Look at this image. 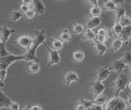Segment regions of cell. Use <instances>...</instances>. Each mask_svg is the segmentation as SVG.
Wrapping results in <instances>:
<instances>
[{
	"instance_id": "b9f144b4",
	"label": "cell",
	"mask_w": 131,
	"mask_h": 110,
	"mask_svg": "<svg viewBox=\"0 0 131 110\" xmlns=\"http://www.w3.org/2000/svg\"><path fill=\"white\" fill-rule=\"evenodd\" d=\"M75 109H77V110H86L85 108H84V105H82V104H80V103L76 105Z\"/></svg>"
},
{
	"instance_id": "5b68a950",
	"label": "cell",
	"mask_w": 131,
	"mask_h": 110,
	"mask_svg": "<svg viewBox=\"0 0 131 110\" xmlns=\"http://www.w3.org/2000/svg\"><path fill=\"white\" fill-rule=\"evenodd\" d=\"M47 47V49L48 52V67L52 65H57L61 63V57L58 54V51H56L52 48H50L49 47Z\"/></svg>"
},
{
	"instance_id": "2e32d148",
	"label": "cell",
	"mask_w": 131,
	"mask_h": 110,
	"mask_svg": "<svg viewBox=\"0 0 131 110\" xmlns=\"http://www.w3.org/2000/svg\"><path fill=\"white\" fill-rule=\"evenodd\" d=\"M39 62H35V61H30L28 62L27 66V72L30 74H36L39 71Z\"/></svg>"
},
{
	"instance_id": "ac0fdd59",
	"label": "cell",
	"mask_w": 131,
	"mask_h": 110,
	"mask_svg": "<svg viewBox=\"0 0 131 110\" xmlns=\"http://www.w3.org/2000/svg\"><path fill=\"white\" fill-rule=\"evenodd\" d=\"M106 37H107V31L104 29V28H100L97 31L95 41L104 43L105 40L106 39Z\"/></svg>"
},
{
	"instance_id": "30bf717a",
	"label": "cell",
	"mask_w": 131,
	"mask_h": 110,
	"mask_svg": "<svg viewBox=\"0 0 131 110\" xmlns=\"http://www.w3.org/2000/svg\"><path fill=\"white\" fill-rule=\"evenodd\" d=\"M31 8L35 11V14H43L45 12V6L41 0H33L31 3Z\"/></svg>"
},
{
	"instance_id": "8d00e7d4",
	"label": "cell",
	"mask_w": 131,
	"mask_h": 110,
	"mask_svg": "<svg viewBox=\"0 0 131 110\" xmlns=\"http://www.w3.org/2000/svg\"><path fill=\"white\" fill-rule=\"evenodd\" d=\"M30 5H27V4H22L20 5V11L22 12V13H26V11H28L29 9H30Z\"/></svg>"
},
{
	"instance_id": "cb8c5ba5",
	"label": "cell",
	"mask_w": 131,
	"mask_h": 110,
	"mask_svg": "<svg viewBox=\"0 0 131 110\" xmlns=\"http://www.w3.org/2000/svg\"><path fill=\"white\" fill-rule=\"evenodd\" d=\"M102 9L98 5H93L89 10V14L91 17H100Z\"/></svg>"
},
{
	"instance_id": "836d02e7",
	"label": "cell",
	"mask_w": 131,
	"mask_h": 110,
	"mask_svg": "<svg viewBox=\"0 0 131 110\" xmlns=\"http://www.w3.org/2000/svg\"><path fill=\"white\" fill-rule=\"evenodd\" d=\"M35 11L33 10L32 8H30L28 11H26V13H25V16H26V17L28 18V19H31L35 17Z\"/></svg>"
},
{
	"instance_id": "7dc6e473",
	"label": "cell",
	"mask_w": 131,
	"mask_h": 110,
	"mask_svg": "<svg viewBox=\"0 0 131 110\" xmlns=\"http://www.w3.org/2000/svg\"><path fill=\"white\" fill-rule=\"evenodd\" d=\"M2 44V42H1V40H0V44Z\"/></svg>"
},
{
	"instance_id": "8992f818",
	"label": "cell",
	"mask_w": 131,
	"mask_h": 110,
	"mask_svg": "<svg viewBox=\"0 0 131 110\" xmlns=\"http://www.w3.org/2000/svg\"><path fill=\"white\" fill-rule=\"evenodd\" d=\"M111 68L110 67H100L98 70L95 72V79L96 81H103L106 79L108 78V76H110L111 73Z\"/></svg>"
},
{
	"instance_id": "1f68e13d",
	"label": "cell",
	"mask_w": 131,
	"mask_h": 110,
	"mask_svg": "<svg viewBox=\"0 0 131 110\" xmlns=\"http://www.w3.org/2000/svg\"><path fill=\"white\" fill-rule=\"evenodd\" d=\"M21 17H22V14L19 11H12L11 13V16H10L11 20L14 22L19 21V20L21 18Z\"/></svg>"
},
{
	"instance_id": "603a6c76",
	"label": "cell",
	"mask_w": 131,
	"mask_h": 110,
	"mask_svg": "<svg viewBox=\"0 0 131 110\" xmlns=\"http://www.w3.org/2000/svg\"><path fill=\"white\" fill-rule=\"evenodd\" d=\"M103 7L106 11H115L117 8V6L112 1V0H104Z\"/></svg>"
},
{
	"instance_id": "7bdbcfd3",
	"label": "cell",
	"mask_w": 131,
	"mask_h": 110,
	"mask_svg": "<svg viewBox=\"0 0 131 110\" xmlns=\"http://www.w3.org/2000/svg\"><path fill=\"white\" fill-rule=\"evenodd\" d=\"M33 0H21L23 4H27V5H31Z\"/></svg>"
},
{
	"instance_id": "5bb4252c",
	"label": "cell",
	"mask_w": 131,
	"mask_h": 110,
	"mask_svg": "<svg viewBox=\"0 0 131 110\" xmlns=\"http://www.w3.org/2000/svg\"><path fill=\"white\" fill-rule=\"evenodd\" d=\"M117 37L120 38L123 42H128L131 38V25L123 27L121 33Z\"/></svg>"
},
{
	"instance_id": "c3c4849f",
	"label": "cell",
	"mask_w": 131,
	"mask_h": 110,
	"mask_svg": "<svg viewBox=\"0 0 131 110\" xmlns=\"http://www.w3.org/2000/svg\"><path fill=\"white\" fill-rule=\"evenodd\" d=\"M130 67H131V66H130Z\"/></svg>"
},
{
	"instance_id": "d590c367",
	"label": "cell",
	"mask_w": 131,
	"mask_h": 110,
	"mask_svg": "<svg viewBox=\"0 0 131 110\" xmlns=\"http://www.w3.org/2000/svg\"><path fill=\"white\" fill-rule=\"evenodd\" d=\"M7 70H4V69H0V79L4 81L6 76H7Z\"/></svg>"
},
{
	"instance_id": "f1b7e54d",
	"label": "cell",
	"mask_w": 131,
	"mask_h": 110,
	"mask_svg": "<svg viewBox=\"0 0 131 110\" xmlns=\"http://www.w3.org/2000/svg\"><path fill=\"white\" fill-rule=\"evenodd\" d=\"M125 15V9L123 8V7H119V8H116L115 10V19H116V22H118Z\"/></svg>"
},
{
	"instance_id": "52a82bcc",
	"label": "cell",
	"mask_w": 131,
	"mask_h": 110,
	"mask_svg": "<svg viewBox=\"0 0 131 110\" xmlns=\"http://www.w3.org/2000/svg\"><path fill=\"white\" fill-rule=\"evenodd\" d=\"M90 91H92L94 96H97L103 93L105 91V85L102 84V81H95L90 85Z\"/></svg>"
},
{
	"instance_id": "e0dca14e",
	"label": "cell",
	"mask_w": 131,
	"mask_h": 110,
	"mask_svg": "<svg viewBox=\"0 0 131 110\" xmlns=\"http://www.w3.org/2000/svg\"><path fill=\"white\" fill-rule=\"evenodd\" d=\"M94 48H95V49L97 53L98 56L100 57H102L105 53L106 52V50H107V48H106V46L104 44V43H102V42H98V41H95L94 40Z\"/></svg>"
},
{
	"instance_id": "ffe728a7",
	"label": "cell",
	"mask_w": 131,
	"mask_h": 110,
	"mask_svg": "<svg viewBox=\"0 0 131 110\" xmlns=\"http://www.w3.org/2000/svg\"><path fill=\"white\" fill-rule=\"evenodd\" d=\"M84 57H85L84 53L81 50H78V51L74 52L73 55H72L74 62H75V63H82L84 59Z\"/></svg>"
},
{
	"instance_id": "ba28073f",
	"label": "cell",
	"mask_w": 131,
	"mask_h": 110,
	"mask_svg": "<svg viewBox=\"0 0 131 110\" xmlns=\"http://www.w3.org/2000/svg\"><path fill=\"white\" fill-rule=\"evenodd\" d=\"M15 32L14 29H9V28L0 26V40L3 44H5L9 39L10 36Z\"/></svg>"
},
{
	"instance_id": "bcb514c9",
	"label": "cell",
	"mask_w": 131,
	"mask_h": 110,
	"mask_svg": "<svg viewBox=\"0 0 131 110\" xmlns=\"http://www.w3.org/2000/svg\"><path fill=\"white\" fill-rule=\"evenodd\" d=\"M128 88H129V89L130 91V92H131V81L129 83H128Z\"/></svg>"
},
{
	"instance_id": "f546056e",
	"label": "cell",
	"mask_w": 131,
	"mask_h": 110,
	"mask_svg": "<svg viewBox=\"0 0 131 110\" xmlns=\"http://www.w3.org/2000/svg\"><path fill=\"white\" fill-rule=\"evenodd\" d=\"M72 31H73V33L75 34V35H80L81 33H83L84 31V27L81 25V24L79 23H75L73 25L72 27Z\"/></svg>"
},
{
	"instance_id": "3957f363",
	"label": "cell",
	"mask_w": 131,
	"mask_h": 110,
	"mask_svg": "<svg viewBox=\"0 0 131 110\" xmlns=\"http://www.w3.org/2000/svg\"><path fill=\"white\" fill-rule=\"evenodd\" d=\"M104 108L106 110H125L127 108V104L123 99L119 96H115L107 100Z\"/></svg>"
},
{
	"instance_id": "277c9868",
	"label": "cell",
	"mask_w": 131,
	"mask_h": 110,
	"mask_svg": "<svg viewBox=\"0 0 131 110\" xmlns=\"http://www.w3.org/2000/svg\"><path fill=\"white\" fill-rule=\"evenodd\" d=\"M128 84V76H127L124 73L121 72L120 75L117 76L116 81H114V88L115 92H116V96H118L123 89L126 86V85Z\"/></svg>"
},
{
	"instance_id": "4fadbf2b",
	"label": "cell",
	"mask_w": 131,
	"mask_h": 110,
	"mask_svg": "<svg viewBox=\"0 0 131 110\" xmlns=\"http://www.w3.org/2000/svg\"><path fill=\"white\" fill-rule=\"evenodd\" d=\"M101 24V18L99 17H91L87 20L85 24L86 29H91L97 27Z\"/></svg>"
},
{
	"instance_id": "4dcf8cb0",
	"label": "cell",
	"mask_w": 131,
	"mask_h": 110,
	"mask_svg": "<svg viewBox=\"0 0 131 110\" xmlns=\"http://www.w3.org/2000/svg\"><path fill=\"white\" fill-rule=\"evenodd\" d=\"M118 22H120V24L123 27L131 25V18L129 17H128V16H125V15L124 16V17H122Z\"/></svg>"
},
{
	"instance_id": "7402d4cb",
	"label": "cell",
	"mask_w": 131,
	"mask_h": 110,
	"mask_svg": "<svg viewBox=\"0 0 131 110\" xmlns=\"http://www.w3.org/2000/svg\"><path fill=\"white\" fill-rule=\"evenodd\" d=\"M52 48L56 51L61 50L63 48V42L59 39H53L52 40Z\"/></svg>"
},
{
	"instance_id": "74e56055",
	"label": "cell",
	"mask_w": 131,
	"mask_h": 110,
	"mask_svg": "<svg viewBox=\"0 0 131 110\" xmlns=\"http://www.w3.org/2000/svg\"><path fill=\"white\" fill-rule=\"evenodd\" d=\"M9 109H12V110H18L19 109V105L16 104V103H14V102H12L11 104V105L9 106Z\"/></svg>"
},
{
	"instance_id": "6da1fadb",
	"label": "cell",
	"mask_w": 131,
	"mask_h": 110,
	"mask_svg": "<svg viewBox=\"0 0 131 110\" xmlns=\"http://www.w3.org/2000/svg\"><path fill=\"white\" fill-rule=\"evenodd\" d=\"M34 38H33V43L31 44L30 48L27 50L24 55V60L27 61V62H30V61H35V62H39V59L37 58L36 56V51L38 48L42 44L44 43L46 40V34H45L44 31H35L34 33Z\"/></svg>"
},
{
	"instance_id": "ee69618b",
	"label": "cell",
	"mask_w": 131,
	"mask_h": 110,
	"mask_svg": "<svg viewBox=\"0 0 131 110\" xmlns=\"http://www.w3.org/2000/svg\"><path fill=\"white\" fill-rule=\"evenodd\" d=\"M127 102H128V104L129 106L131 108V95L128 97V99H127Z\"/></svg>"
},
{
	"instance_id": "f35d334b",
	"label": "cell",
	"mask_w": 131,
	"mask_h": 110,
	"mask_svg": "<svg viewBox=\"0 0 131 110\" xmlns=\"http://www.w3.org/2000/svg\"><path fill=\"white\" fill-rule=\"evenodd\" d=\"M112 1L116 6H119V5H121V4H124V3L126 2V0H112Z\"/></svg>"
},
{
	"instance_id": "d6a6232c",
	"label": "cell",
	"mask_w": 131,
	"mask_h": 110,
	"mask_svg": "<svg viewBox=\"0 0 131 110\" xmlns=\"http://www.w3.org/2000/svg\"><path fill=\"white\" fill-rule=\"evenodd\" d=\"M79 103L81 104L82 105H84L86 110H89L90 108H91V106L93 104V101H89V100H86L84 99H80Z\"/></svg>"
},
{
	"instance_id": "d6986e66",
	"label": "cell",
	"mask_w": 131,
	"mask_h": 110,
	"mask_svg": "<svg viewBox=\"0 0 131 110\" xmlns=\"http://www.w3.org/2000/svg\"><path fill=\"white\" fill-rule=\"evenodd\" d=\"M123 43L124 42H123L120 38L117 37L116 39H115L112 42V44H111V51L117 52L118 50H120L121 48L123 45Z\"/></svg>"
},
{
	"instance_id": "4316f807",
	"label": "cell",
	"mask_w": 131,
	"mask_h": 110,
	"mask_svg": "<svg viewBox=\"0 0 131 110\" xmlns=\"http://www.w3.org/2000/svg\"><path fill=\"white\" fill-rule=\"evenodd\" d=\"M121 60L124 63L126 66H131V52L126 51L125 54L121 58Z\"/></svg>"
},
{
	"instance_id": "7a4b0ae2",
	"label": "cell",
	"mask_w": 131,
	"mask_h": 110,
	"mask_svg": "<svg viewBox=\"0 0 131 110\" xmlns=\"http://www.w3.org/2000/svg\"><path fill=\"white\" fill-rule=\"evenodd\" d=\"M24 60V55L23 54H12L9 52L7 54L0 57V69H4L7 70L8 67L16 61H21Z\"/></svg>"
},
{
	"instance_id": "60d3db41",
	"label": "cell",
	"mask_w": 131,
	"mask_h": 110,
	"mask_svg": "<svg viewBox=\"0 0 131 110\" xmlns=\"http://www.w3.org/2000/svg\"><path fill=\"white\" fill-rule=\"evenodd\" d=\"M85 2H87L90 5H97L98 0H85Z\"/></svg>"
},
{
	"instance_id": "f6af8a7d",
	"label": "cell",
	"mask_w": 131,
	"mask_h": 110,
	"mask_svg": "<svg viewBox=\"0 0 131 110\" xmlns=\"http://www.w3.org/2000/svg\"><path fill=\"white\" fill-rule=\"evenodd\" d=\"M4 86V82H3V81H2L1 79H0V88H2Z\"/></svg>"
},
{
	"instance_id": "9c48e42d",
	"label": "cell",
	"mask_w": 131,
	"mask_h": 110,
	"mask_svg": "<svg viewBox=\"0 0 131 110\" xmlns=\"http://www.w3.org/2000/svg\"><path fill=\"white\" fill-rule=\"evenodd\" d=\"M16 42H17V44L20 47L26 48L28 50L29 48H30L31 44L33 43V38L30 37V36H27V35H22L17 39Z\"/></svg>"
},
{
	"instance_id": "7c38bea8",
	"label": "cell",
	"mask_w": 131,
	"mask_h": 110,
	"mask_svg": "<svg viewBox=\"0 0 131 110\" xmlns=\"http://www.w3.org/2000/svg\"><path fill=\"white\" fill-rule=\"evenodd\" d=\"M12 101L0 89V109H9Z\"/></svg>"
},
{
	"instance_id": "d4e9b609",
	"label": "cell",
	"mask_w": 131,
	"mask_h": 110,
	"mask_svg": "<svg viewBox=\"0 0 131 110\" xmlns=\"http://www.w3.org/2000/svg\"><path fill=\"white\" fill-rule=\"evenodd\" d=\"M96 38V34L91 29H86L84 34V39L86 40H92L94 41Z\"/></svg>"
},
{
	"instance_id": "9a60e30c",
	"label": "cell",
	"mask_w": 131,
	"mask_h": 110,
	"mask_svg": "<svg viewBox=\"0 0 131 110\" xmlns=\"http://www.w3.org/2000/svg\"><path fill=\"white\" fill-rule=\"evenodd\" d=\"M110 68H111V70H112V71L121 73L124 70H125L126 65L123 63L121 59H119V60H116L115 62H113L112 64H111Z\"/></svg>"
},
{
	"instance_id": "83f0119b",
	"label": "cell",
	"mask_w": 131,
	"mask_h": 110,
	"mask_svg": "<svg viewBox=\"0 0 131 110\" xmlns=\"http://www.w3.org/2000/svg\"><path fill=\"white\" fill-rule=\"evenodd\" d=\"M122 29H123V26L121 25L120 22H116L113 25L112 29V33H113L115 35H116V36H118L119 35H120V34L121 33Z\"/></svg>"
},
{
	"instance_id": "44dd1931",
	"label": "cell",
	"mask_w": 131,
	"mask_h": 110,
	"mask_svg": "<svg viewBox=\"0 0 131 110\" xmlns=\"http://www.w3.org/2000/svg\"><path fill=\"white\" fill-rule=\"evenodd\" d=\"M59 39H61L62 42H70L71 40V34L67 29H65L60 34Z\"/></svg>"
},
{
	"instance_id": "484cf974",
	"label": "cell",
	"mask_w": 131,
	"mask_h": 110,
	"mask_svg": "<svg viewBox=\"0 0 131 110\" xmlns=\"http://www.w3.org/2000/svg\"><path fill=\"white\" fill-rule=\"evenodd\" d=\"M107 100H108L107 97L103 95L102 94H101V95H97V96L95 97V99H94V100H93V103L103 106L104 104H106V103L107 102Z\"/></svg>"
},
{
	"instance_id": "8fae6325",
	"label": "cell",
	"mask_w": 131,
	"mask_h": 110,
	"mask_svg": "<svg viewBox=\"0 0 131 110\" xmlns=\"http://www.w3.org/2000/svg\"><path fill=\"white\" fill-rule=\"evenodd\" d=\"M79 80V76H78V74L75 72H67L64 76V84L69 85H71L73 82H75Z\"/></svg>"
},
{
	"instance_id": "e575fe53",
	"label": "cell",
	"mask_w": 131,
	"mask_h": 110,
	"mask_svg": "<svg viewBox=\"0 0 131 110\" xmlns=\"http://www.w3.org/2000/svg\"><path fill=\"white\" fill-rule=\"evenodd\" d=\"M102 109H103L102 105H99V104H97L95 103H93L89 110H102Z\"/></svg>"
},
{
	"instance_id": "ab89813d",
	"label": "cell",
	"mask_w": 131,
	"mask_h": 110,
	"mask_svg": "<svg viewBox=\"0 0 131 110\" xmlns=\"http://www.w3.org/2000/svg\"><path fill=\"white\" fill-rule=\"evenodd\" d=\"M30 108H28L27 109H30V110H41L42 108H40L39 105H31V106H29Z\"/></svg>"
}]
</instances>
